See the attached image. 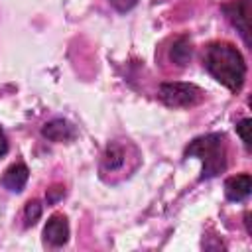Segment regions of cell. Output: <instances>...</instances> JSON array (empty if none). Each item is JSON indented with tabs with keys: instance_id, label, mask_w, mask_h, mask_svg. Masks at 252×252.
<instances>
[{
	"instance_id": "8992f818",
	"label": "cell",
	"mask_w": 252,
	"mask_h": 252,
	"mask_svg": "<svg viewBox=\"0 0 252 252\" xmlns=\"http://www.w3.org/2000/svg\"><path fill=\"white\" fill-rule=\"evenodd\" d=\"M43 240L51 246H63L69 240V222L65 215H53L43 226Z\"/></svg>"
},
{
	"instance_id": "30bf717a",
	"label": "cell",
	"mask_w": 252,
	"mask_h": 252,
	"mask_svg": "<svg viewBox=\"0 0 252 252\" xmlns=\"http://www.w3.org/2000/svg\"><path fill=\"white\" fill-rule=\"evenodd\" d=\"M169 57H171V61L175 65L185 67L189 63V59H191V41L185 35L179 37V39H175L173 45H171V49H169Z\"/></svg>"
},
{
	"instance_id": "4fadbf2b",
	"label": "cell",
	"mask_w": 252,
	"mask_h": 252,
	"mask_svg": "<svg viewBox=\"0 0 252 252\" xmlns=\"http://www.w3.org/2000/svg\"><path fill=\"white\" fill-rule=\"evenodd\" d=\"M110 4H112L118 12H122V14H124V12H130V10L138 4V0H110Z\"/></svg>"
},
{
	"instance_id": "277c9868",
	"label": "cell",
	"mask_w": 252,
	"mask_h": 252,
	"mask_svg": "<svg viewBox=\"0 0 252 252\" xmlns=\"http://www.w3.org/2000/svg\"><path fill=\"white\" fill-rule=\"evenodd\" d=\"M128 163V148L120 142H110L100 158V175H112L124 169V165Z\"/></svg>"
},
{
	"instance_id": "3957f363",
	"label": "cell",
	"mask_w": 252,
	"mask_h": 252,
	"mask_svg": "<svg viewBox=\"0 0 252 252\" xmlns=\"http://www.w3.org/2000/svg\"><path fill=\"white\" fill-rule=\"evenodd\" d=\"M159 100L171 108H189L203 100V91L191 83H163L159 85Z\"/></svg>"
},
{
	"instance_id": "9a60e30c",
	"label": "cell",
	"mask_w": 252,
	"mask_h": 252,
	"mask_svg": "<svg viewBox=\"0 0 252 252\" xmlns=\"http://www.w3.org/2000/svg\"><path fill=\"white\" fill-rule=\"evenodd\" d=\"M61 195H63V189H61V187H53V189H51V195L47 197V203H53V201H57Z\"/></svg>"
},
{
	"instance_id": "5b68a950",
	"label": "cell",
	"mask_w": 252,
	"mask_h": 252,
	"mask_svg": "<svg viewBox=\"0 0 252 252\" xmlns=\"http://www.w3.org/2000/svg\"><path fill=\"white\" fill-rule=\"evenodd\" d=\"M222 12L230 20V24L240 32L244 43L248 45L250 43V37H248V32H250V28H248V22H250V0H236L232 4H224Z\"/></svg>"
},
{
	"instance_id": "8fae6325",
	"label": "cell",
	"mask_w": 252,
	"mask_h": 252,
	"mask_svg": "<svg viewBox=\"0 0 252 252\" xmlns=\"http://www.w3.org/2000/svg\"><path fill=\"white\" fill-rule=\"evenodd\" d=\"M39 217H41V203H39L37 199L28 201V205H26V209H24L26 224H28V226H30V224H35V222L39 220Z\"/></svg>"
},
{
	"instance_id": "7c38bea8",
	"label": "cell",
	"mask_w": 252,
	"mask_h": 252,
	"mask_svg": "<svg viewBox=\"0 0 252 252\" xmlns=\"http://www.w3.org/2000/svg\"><path fill=\"white\" fill-rule=\"evenodd\" d=\"M236 134L240 136V140L246 146V150H250V120L248 118H244V120H240L236 124Z\"/></svg>"
},
{
	"instance_id": "5bb4252c",
	"label": "cell",
	"mask_w": 252,
	"mask_h": 252,
	"mask_svg": "<svg viewBox=\"0 0 252 252\" xmlns=\"http://www.w3.org/2000/svg\"><path fill=\"white\" fill-rule=\"evenodd\" d=\"M6 152H8V140H6V134H4V130L0 126V158L6 156Z\"/></svg>"
},
{
	"instance_id": "9c48e42d",
	"label": "cell",
	"mask_w": 252,
	"mask_h": 252,
	"mask_svg": "<svg viewBox=\"0 0 252 252\" xmlns=\"http://www.w3.org/2000/svg\"><path fill=\"white\" fill-rule=\"evenodd\" d=\"M28 177H30L28 167H26L24 163H14V165H10V167L4 171V175H2V185H4L8 191L20 193V191L26 187Z\"/></svg>"
},
{
	"instance_id": "ba28073f",
	"label": "cell",
	"mask_w": 252,
	"mask_h": 252,
	"mask_svg": "<svg viewBox=\"0 0 252 252\" xmlns=\"http://www.w3.org/2000/svg\"><path fill=\"white\" fill-rule=\"evenodd\" d=\"M252 189V177L248 173H240L234 177H228L224 181V195L228 201H244L250 195Z\"/></svg>"
},
{
	"instance_id": "52a82bcc",
	"label": "cell",
	"mask_w": 252,
	"mask_h": 252,
	"mask_svg": "<svg viewBox=\"0 0 252 252\" xmlns=\"http://www.w3.org/2000/svg\"><path fill=\"white\" fill-rule=\"evenodd\" d=\"M41 136L51 140V142H69L77 136V132H75L71 122H67L63 118H55V120H49L43 124Z\"/></svg>"
},
{
	"instance_id": "6da1fadb",
	"label": "cell",
	"mask_w": 252,
	"mask_h": 252,
	"mask_svg": "<svg viewBox=\"0 0 252 252\" xmlns=\"http://www.w3.org/2000/svg\"><path fill=\"white\" fill-rule=\"evenodd\" d=\"M203 65L228 91L236 93L242 89L244 77H246V63L242 53L232 43H226V41L211 43L205 49Z\"/></svg>"
},
{
	"instance_id": "7a4b0ae2",
	"label": "cell",
	"mask_w": 252,
	"mask_h": 252,
	"mask_svg": "<svg viewBox=\"0 0 252 252\" xmlns=\"http://www.w3.org/2000/svg\"><path fill=\"white\" fill-rule=\"evenodd\" d=\"M187 158H197L203 163L201 179H211L226 169V142L222 134H205L195 138L185 148Z\"/></svg>"
}]
</instances>
